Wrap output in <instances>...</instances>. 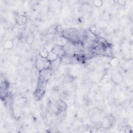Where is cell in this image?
I'll return each instance as SVG.
<instances>
[{
  "mask_svg": "<svg viewBox=\"0 0 133 133\" xmlns=\"http://www.w3.org/2000/svg\"><path fill=\"white\" fill-rule=\"evenodd\" d=\"M49 51H48L45 48L42 49L39 52V56L44 58H47L49 54Z\"/></svg>",
  "mask_w": 133,
  "mask_h": 133,
  "instance_id": "12",
  "label": "cell"
},
{
  "mask_svg": "<svg viewBox=\"0 0 133 133\" xmlns=\"http://www.w3.org/2000/svg\"><path fill=\"white\" fill-rule=\"evenodd\" d=\"M16 23L19 25H24L27 22L26 17L22 15H18L15 18Z\"/></svg>",
  "mask_w": 133,
  "mask_h": 133,
  "instance_id": "6",
  "label": "cell"
},
{
  "mask_svg": "<svg viewBox=\"0 0 133 133\" xmlns=\"http://www.w3.org/2000/svg\"><path fill=\"white\" fill-rule=\"evenodd\" d=\"M59 58V57L55 55L54 53H53L52 51H49L48 55L47 56V58H46L49 61H50L51 63L55 61L56 60H57Z\"/></svg>",
  "mask_w": 133,
  "mask_h": 133,
  "instance_id": "11",
  "label": "cell"
},
{
  "mask_svg": "<svg viewBox=\"0 0 133 133\" xmlns=\"http://www.w3.org/2000/svg\"><path fill=\"white\" fill-rule=\"evenodd\" d=\"M4 48L7 50H11L14 46V42L11 40H6L3 44Z\"/></svg>",
  "mask_w": 133,
  "mask_h": 133,
  "instance_id": "10",
  "label": "cell"
},
{
  "mask_svg": "<svg viewBox=\"0 0 133 133\" xmlns=\"http://www.w3.org/2000/svg\"><path fill=\"white\" fill-rule=\"evenodd\" d=\"M117 3L120 5H121L122 6H124L125 5V4L126 3V1H124V0H121V1H118Z\"/></svg>",
  "mask_w": 133,
  "mask_h": 133,
  "instance_id": "15",
  "label": "cell"
},
{
  "mask_svg": "<svg viewBox=\"0 0 133 133\" xmlns=\"http://www.w3.org/2000/svg\"><path fill=\"white\" fill-rule=\"evenodd\" d=\"M101 116L100 110L97 108H94L89 111V116L91 120L94 122H97L100 121Z\"/></svg>",
  "mask_w": 133,
  "mask_h": 133,
  "instance_id": "2",
  "label": "cell"
},
{
  "mask_svg": "<svg viewBox=\"0 0 133 133\" xmlns=\"http://www.w3.org/2000/svg\"><path fill=\"white\" fill-rule=\"evenodd\" d=\"M51 62L46 58H44L39 56L36 61V67L38 71H41L44 69L50 68L51 66Z\"/></svg>",
  "mask_w": 133,
  "mask_h": 133,
  "instance_id": "1",
  "label": "cell"
},
{
  "mask_svg": "<svg viewBox=\"0 0 133 133\" xmlns=\"http://www.w3.org/2000/svg\"><path fill=\"white\" fill-rule=\"evenodd\" d=\"M55 107L58 112V114L61 112H65L67 108L66 103L61 99H59L56 101L55 103Z\"/></svg>",
  "mask_w": 133,
  "mask_h": 133,
  "instance_id": "5",
  "label": "cell"
},
{
  "mask_svg": "<svg viewBox=\"0 0 133 133\" xmlns=\"http://www.w3.org/2000/svg\"><path fill=\"white\" fill-rule=\"evenodd\" d=\"M10 60L12 63L14 64H16L17 63H19L20 61V57L17 55H13L10 57Z\"/></svg>",
  "mask_w": 133,
  "mask_h": 133,
  "instance_id": "13",
  "label": "cell"
},
{
  "mask_svg": "<svg viewBox=\"0 0 133 133\" xmlns=\"http://www.w3.org/2000/svg\"><path fill=\"white\" fill-rule=\"evenodd\" d=\"M51 51L56 55L59 58H62L65 55L64 47L58 45H55V46L52 48Z\"/></svg>",
  "mask_w": 133,
  "mask_h": 133,
  "instance_id": "4",
  "label": "cell"
},
{
  "mask_svg": "<svg viewBox=\"0 0 133 133\" xmlns=\"http://www.w3.org/2000/svg\"><path fill=\"white\" fill-rule=\"evenodd\" d=\"M68 40L64 36H61L58 37L56 40V44L55 45H58L62 47H64L68 43Z\"/></svg>",
  "mask_w": 133,
  "mask_h": 133,
  "instance_id": "7",
  "label": "cell"
},
{
  "mask_svg": "<svg viewBox=\"0 0 133 133\" xmlns=\"http://www.w3.org/2000/svg\"><path fill=\"white\" fill-rule=\"evenodd\" d=\"M92 3H93V5L97 7V8H99V7H101L102 5H103V2L101 0H95V1H94L92 2Z\"/></svg>",
  "mask_w": 133,
  "mask_h": 133,
  "instance_id": "14",
  "label": "cell"
},
{
  "mask_svg": "<svg viewBox=\"0 0 133 133\" xmlns=\"http://www.w3.org/2000/svg\"><path fill=\"white\" fill-rule=\"evenodd\" d=\"M112 80L115 84H119L123 81V77L120 74H115L112 76Z\"/></svg>",
  "mask_w": 133,
  "mask_h": 133,
  "instance_id": "8",
  "label": "cell"
},
{
  "mask_svg": "<svg viewBox=\"0 0 133 133\" xmlns=\"http://www.w3.org/2000/svg\"><path fill=\"white\" fill-rule=\"evenodd\" d=\"M52 75V70L50 68L44 69L39 71V80L47 82L51 77Z\"/></svg>",
  "mask_w": 133,
  "mask_h": 133,
  "instance_id": "3",
  "label": "cell"
},
{
  "mask_svg": "<svg viewBox=\"0 0 133 133\" xmlns=\"http://www.w3.org/2000/svg\"><path fill=\"white\" fill-rule=\"evenodd\" d=\"M119 64H120L119 60L116 57H113L111 58L109 61V64L110 65V66L114 68L117 67L119 65Z\"/></svg>",
  "mask_w": 133,
  "mask_h": 133,
  "instance_id": "9",
  "label": "cell"
}]
</instances>
